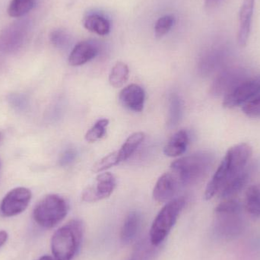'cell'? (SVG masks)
<instances>
[{"mask_svg": "<svg viewBox=\"0 0 260 260\" xmlns=\"http://www.w3.org/2000/svg\"><path fill=\"white\" fill-rule=\"evenodd\" d=\"M213 161L212 154L202 151L174 160L171 163V168L181 186H191L197 184L206 177Z\"/></svg>", "mask_w": 260, "mask_h": 260, "instance_id": "1", "label": "cell"}, {"mask_svg": "<svg viewBox=\"0 0 260 260\" xmlns=\"http://www.w3.org/2000/svg\"><path fill=\"white\" fill-rule=\"evenodd\" d=\"M85 225L82 221L73 219L58 229L51 239L53 256L58 260H71L80 248Z\"/></svg>", "mask_w": 260, "mask_h": 260, "instance_id": "2", "label": "cell"}, {"mask_svg": "<svg viewBox=\"0 0 260 260\" xmlns=\"http://www.w3.org/2000/svg\"><path fill=\"white\" fill-rule=\"evenodd\" d=\"M186 205L183 197L168 202L157 214L150 229L149 240L154 245L160 247L177 222L180 212Z\"/></svg>", "mask_w": 260, "mask_h": 260, "instance_id": "3", "label": "cell"}, {"mask_svg": "<svg viewBox=\"0 0 260 260\" xmlns=\"http://www.w3.org/2000/svg\"><path fill=\"white\" fill-rule=\"evenodd\" d=\"M68 211L67 200L60 196L51 194L44 197L35 206L34 219L41 227L52 229L65 218Z\"/></svg>", "mask_w": 260, "mask_h": 260, "instance_id": "4", "label": "cell"}, {"mask_svg": "<svg viewBox=\"0 0 260 260\" xmlns=\"http://www.w3.org/2000/svg\"><path fill=\"white\" fill-rule=\"evenodd\" d=\"M32 24L27 18H19L0 31V53L12 54L19 51L31 31Z\"/></svg>", "mask_w": 260, "mask_h": 260, "instance_id": "5", "label": "cell"}, {"mask_svg": "<svg viewBox=\"0 0 260 260\" xmlns=\"http://www.w3.org/2000/svg\"><path fill=\"white\" fill-rule=\"evenodd\" d=\"M248 78L247 73L241 67H226L220 70L211 84L209 92L214 97L225 96L237 85Z\"/></svg>", "mask_w": 260, "mask_h": 260, "instance_id": "6", "label": "cell"}, {"mask_svg": "<svg viewBox=\"0 0 260 260\" xmlns=\"http://www.w3.org/2000/svg\"><path fill=\"white\" fill-rule=\"evenodd\" d=\"M259 93L260 75L256 77L247 78L224 96L223 107L234 108L241 106L256 97Z\"/></svg>", "mask_w": 260, "mask_h": 260, "instance_id": "7", "label": "cell"}, {"mask_svg": "<svg viewBox=\"0 0 260 260\" xmlns=\"http://www.w3.org/2000/svg\"><path fill=\"white\" fill-rule=\"evenodd\" d=\"M31 200V192L27 188L18 187L9 191L0 205V212L5 217H12L24 212Z\"/></svg>", "mask_w": 260, "mask_h": 260, "instance_id": "8", "label": "cell"}, {"mask_svg": "<svg viewBox=\"0 0 260 260\" xmlns=\"http://www.w3.org/2000/svg\"><path fill=\"white\" fill-rule=\"evenodd\" d=\"M117 180L111 173H102L96 178L95 186L84 190L82 200L87 203H94L108 198L115 189Z\"/></svg>", "mask_w": 260, "mask_h": 260, "instance_id": "9", "label": "cell"}, {"mask_svg": "<svg viewBox=\"0 0 260 260\" xmlns=\"http://www.w3.org/2000/svg\"><path fill=\"white\" fill-rule=\"evenodd\" d=\"M253 154V148L246 142H241L228 150L224 159L230 171L232 178L244 171Z\"/></svg>", "mask_w": 260, "mask_h": 260, "instance_id": "10", "label": "cell"}, {"mask_svg": "<svg viewBox=\"0 0 260 260\" xmlns=\"http://www.w3.org/2000/svg\"><path fill=\"white\" fill-rule=\"evenodd\" d=\"M181 186L177 176L173 172L165 173L160 176L153 189V198L157 203L170 202Z\"/></svg>", "mask_w": 260, "mask_h": 260, "instance_id": "11", "label": "cell"}, {"mask_svg": "<svg viewBox=\"0 0 260 260\" xmlns=\"http://www.w3.org/2000/svg\"><path fill=\"white\" fill-rule=\"evenodd\" d=\"M119 102L129 111L142 112L145 105V91L140 85L131 84L121 90L119 94Z\"/></svg>", "mask_w": 260, "mask_h": 260, "instance_id": "12", "label": "cell"}, {"mask_svg": "<svg viewBox=\"0 0 260 260\" xmlns=\"http://www.w3.org/2000/svg\"><path fill=\"white\" fill-rule=\"evenodd\" d=\"M256 0H244L239 12V30H238V45L245 47L248 42L251 30L252 19L254 12Z\"/></svg>", "mask_w": 260, "mask_h": 260, "instance_id": "13", "label": "cell"}, {"mask_svg": "<svg viewBox=\"0 0 260 260\" xmlns=\"http://www.w3.org/2000/svg\"><path fill=\"white\" fill-rule=\"evenodd\" d=\"M227 59V50L224 47H215L208 51L200 61L199 70L203 76H209L219 70Z\"/></svg>", "mask_w": 260, "mask_h": 260, "instance_id": "14", "label": "cell"}, {"mask_svg": "<svg viewBox=\"0 0 260 260\" xmlns=\"http://www.w3.org/2000/svg\"><path fill=\"white\" fill-rule=\"evenodd\" d=\"M218 232L225 237H233L241 230V212H215Z\"/></svg>", "mask_w": 260, "mask_h": 260, "instance_id": "15", "label": "cell"}, {"mask_svg": "<svg viewBox=\"0 0 260 260\" xmlns=\"http://www.w3.org/2000/svg\"><path fill=\"white\" fill-rule=\"evenodd\" d=\"M99 53L97 46L89 41H82L75 46L69 56V63L79 67L94 59Z\"/></svg>", "mask_w": 260, "mask_h": 260, "instance_id": "16", "label": "cell"}, {"mask_svg": "<svg viewBox=\"0 0 260 260\" xmlns=\"http://www.w3.org/2000/svg\"><path fill=\"white\" fill-rule=\"evenodd\" d=\"M142 226V216L138 212H130L125 218L120 232L122 242L129 244L137 238Z\"/></svg>", "mask_w": 260, "mask_h": 260, "instance_id": "17", "label": "cell"}, {"mask_svg": "<svg viewBox=\"0 0 260 260\" xmlns=\"http://www.w3.org/2000/svg\"><path fill=\"white\" fill-rule=\"evenodd\" d=\"M189 141L187 132L184 129L180 130L171 136L164 148V153L165 155L171 157L181 155L186 151Z\"/></svg>", "mask_w": 260, "mask_h": 260, "instance_id": "18", "label": "cell"}, {"mask_svg": "<svg viewBox=\"0 0 260 260\" xmlns=\"http://www.w3.org/2000/svg\"><path fill=\"white\" fill-rule=\"evenodd\" d=\"M249 178L250 174L248 171L246 170L241 171L225 183L219 192L220 197L224 200L232 198L244 189V186L248 183Z\"/></svg>", "mask_w": 260, "mask_h": 260, "instance_id": "19", "label": "cell"}, {"mask_svg": "<svg viewBox=\"0 0 260 260\" xmlns=\"http://www.w3.org/2000/svg\"><path fill=\"white\" fill-rule=\"evenodd\" d=\"M83 25L88 31L100 36H105L111 31L109 21L105 17L98 14H91L85 17L83 20Z\"/></svg>", "mask_w": 260, "mask_h": 260, "instance_id": "20", "label": "cell"}, {"mask_svg": "<svg viewBox=\"0 0 260 260\" xmlns=\"http://www.w3.org/2000/svg\"><path fill=\"white\" fill-rule=\"evenodd\" d=\"M158 247L149 239H143L136 244L126 260H154L158 253Z\"/></svg>", "mask_w": 260, "mask_h": 260, "instance_id": "21", "label": "cell"}, {"mask_svg": "<svg viewBox=\"0 0 260 260\" xmlns=\"http://www.w3.org/2000/svg\"><path fill=\"white\" fill-rule=\"evenodd\" d=\"M145 137V136L143 133L137 132L127 138L120 149L117 151L120 163L128 160L131 157L132 154L136 151L138 147L143 142Z\"/></svg>", "mask_w": 260, "mask_h": 260, "instance_id": "22", "label": "cell"}, {"mask_svg": "<svg viewBox=\"0 0 260 260\" xmlns=\"http://www.w3.org/2000/svg\"><path fill=\"white\" fill-rule=\"evenodd\" d=\"M129 67L123 62H118L111 69L109 82L111 86L118 88L123 86L129 79Z\"/></svg>", "mask_w": 260, "mask_h": 260, "instance_id": "23", "label": "cell"}, {"mask_svg": "<svg viewBox=\"0 0 260 260\" xmlns=\"http://www.w3.org/2000/svg\"><path fill=\"white\" fill-rule=\"evenodd\" d=\"M245 207L247 212L255 218L260 217V188L251 186L245 195Z\"/></svg>", "mask_w": 260, "mask_h": 260, "instance_id": "24", "label": "cell"}, {"mask_svg": "<svg viewBox=\"0 0 260 260\" xmlns=\"http://www.w3.org/2000/svg\"><path fill=\"white\" fill-rule=\"evenodd\" d=\"M38 1L39 0H12L8 8V14L13 18H21L30 12Z\"/></svg>", "mask_w": 260, "mask_h": 260, "instance_id": "25", "label": "cell"}, {"mask_svg": "<svg viewBox=\"0 0 260 260\" xmlns=\"http://www.w3.org/2000/svg\"><path fill=\"white\" fill-rule=\"evenodd\" d=\"M183 114V102L177 94H172L170 98L169 112H168V125L169 128H174L178 124Z\"/></svg>", "mask_w": 260, "mask_h": 260, "instance_id": "26", "label": "cell"}, {"mask_svg": "<svg viewBox=\"0 0 260 260\" xmlns=\"http://www.w3.org/2000/svg\"><path fill=\"white\" fill-rule=\"evenodd\" d=\"M109 125V120L108 119H101L98 120L94 126L91 128L85 136L87 142L92 143L101 140L105 137L107 133V127Z\"/></svg>", "mask_w": 260, "mask_h": 260, "instance_id": "27", "label": "cell"}, {"mask_svg": "<svg viewBox=\"0 0 260 260\" xmlns=\"http://www.w3.org/2000/svg\"><path fill=\"white\" fill-rule=\"evenodd\" d=\"M174 22H175L174 17L171 15H164V16L158 18L157 21H156L155 25H154L155 38L157 39L163 38L166 34L169 32L171 27L174 26Z\"/></svg>", "mask_w": 260, "mask_h": 260, "instance_id": "28", "label": "cell"}, {"mask_svg": "<svg viewBox=\"0 0 260 260\" xmlns=\"http://www.w3.org/2000/svg\"><path fill=\"white\" fill-rule=\"evenodd\" d=\"M119 164L120 161H119L117 151H114L96 162L93 166L92 170L94 173H102Z\"/></svg>", "mask_w": 260, "mask_h": 260, "instance_id": "29", "label": "cell"}, {"mask_svg": "<svg viewBox=\"0 0 260 260\" xmlns=\"http://www.w3.org/2000/svg\"><path fill=\"white\" fill-rule=\"evenodd\" d=\"M243 113L248 117H259L260 116V94L253 98L243 105Z\"/></svg>", "mask_w": 260, "mask_h": 260, "instance_id": "30", "label": "cell"}, {"mask_svg": "<svg viewBox=\"0 0 260 260\" xmlns=\"http://www.w3.org/2000/svg\"><path fill=\"white\" fill-rule=\"evenodd\" d=\"M50 39L53 46L57 48H63L68 43V35L64 30L56 29L50 34Z\"/></svg>", "mask_w": 260, "mask_h": 260, "instance_id": "31", "label": "cell"}, {"mask_svg": "<svg viewBox=\"0 0 260 260\" xmlns=\"http://www.w3.org/2000/svg\"><path fill=\"white\" fill-rule=\"evenodd\" d=\"M76 156H77V153L74 149L70 148V149L67 150L59 159V165L61 166H67V165H70L76 160Z\"/></svg>", "mask_w": 260, "mask_h": 260, "instance_id": "32", "label": "cell"}, {"mask_svg": "<svg viewBox=\"0 0 260 260\" xmlns=\"http://www.w3.org/2000/svg\"><path fill=\"white\" fill-rule=\"evenodd\" d=\"M11 102L13 104L14 107L18 108H23L25 107L26 100L20 95H13L11 98Z\"/></svg>", "mask_w": 260, "mask_h": 260, "instance_id": "33", "label": "cell"}, {"mask_svg": "<svg viewBox=\"0 0 260 260\" xmlns=\"http://www.w3.org/2000/svg\"><path fill=\"white\" fill-rule=\"evenodd\" d=\"M8 238H9V235H8L7 232L5 231H0V248L6 244Z\"/></svg>", "mask_w": 260, "mask_h": 260, "instance_id": "34", "label": "cell"}, {"mask_svg": "<svg viewBox=\"0 0 260 260\" xmlns=\"http://www.w3.org/2000/svg\"><path fill=\"white\" fill-rule=\"evenodd\" d=\"M221 1V0H206V6H209V7H213Z\"/></svg>", "mask_w": 260, "mask_h": 260, "instance_id": "35", "label": "cell"}, {"mask_svg": "<svg viewBox=\"0 0 260 260\" xmlns=\"http://www.w3.org/2000/svg\"><path fill=\"white\" fill-rule=\"evenodd\" d=\"M38 260H58L56 259L55 257H52V256H42V257L40 258Z\"/></svg>", "mask_w": 260, "mask_h": 260, "instance_id": "36", "label": "cell"}, {"mask_svg": "<svg viewBox=\"0 0 260 260\" xmlns=\"http://www.w3.org/2000/svg\"><path fill=\"white\" fill-rule=\"evenodd\" d=\"M2 138H3V135H2V133L0 132V142H1Z\"/></svg>", "mask_w": 260, "mask_h": 260, "instance_id": "37", "label": "cell"}, {"mask_svg": "<svg viewBox=\"0 0 260 260\" xmlns=\"http://www.w3.org/2000/svg\"><path fill=\"white\" fill-rule=\"evenodd\" d=\"M0 166H1V162H0Z\"/></svg>", "mask_w": 260, "mask_h": 260, "instance_id": "38", "label": "cell"}]
</instances>
